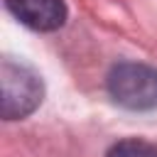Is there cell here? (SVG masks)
Listing matches in <instances>:
<instances>
[{
  "mask_svg": "<svg viewBox=\"0 0 157 157\" xmlns=\"http://www.w3.org/2000/svg\"><path fill=\"white\" fill-rule=\"evenodd\" d=\"M44 101L42 76L22 59L0 61V115L2 120H25Z\"/></svg>",
  "mask_w": 157,
  "mask_h": 157,
  "instance_id": "1",
  "label": "cell"
},
{
  "mask_svg": "<svg viewBox=\"0 0 157 157\" xmlns=\"http://www.w3.org/2000/svg\"><path fill=\"white\" fill-rule=\"evenodd\" d=\"M105 91L125 110L157 108V66L145 61H118L105 76Z\"/></svg>",
  "mask_w": 157,
  "mask_h": 157,
  "instance_id": "2",
  "label": "cell"
},
{
  "mask_svg": "<svg viewBox=\"0 0 157 157\" xmlns=\"http://www.w3.org/2000/svg\"><path fill=\"white\" fill-rule=\"evenodd\" d=\"M10 15L34 32H56L69 20L64 0H5Z\"/></svg>",
  "mask_w": 157,
  "mask_h": 157,
  "instance_id": "3",
  "label": "cell"
},
{
  "mask_svg": "<svg viewBox=\"0 0 157 157\" xmlns=\"http://www.w3.org/2000/svg\"><path fill=\"white\" fill-rule=\"evenodd\" d=\"M105 157H157V145L142 137H125V140H118Z\"/></svg>",
  "mask_w": 157,
  "mask_h": 157,
  "instance_id": "4",
  "label": "cell"
}]
</instances>
